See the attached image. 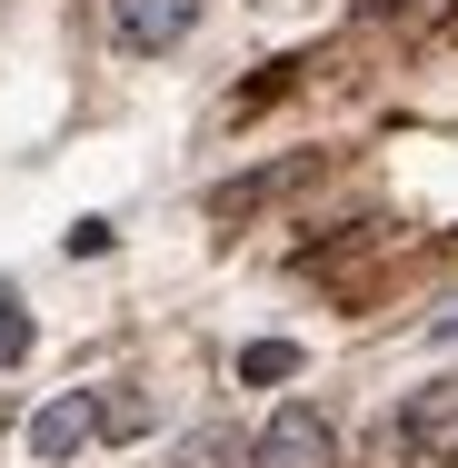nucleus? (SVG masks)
Returning <instances> with one entry per match:
<instances>
[{
	"label": "nucleus",
	"instance_id": "4",
	"mask_svg": "<svg viewBox=\"0 0 458 468\" xmlns=\"http://www.w3.org/2000/svg\"><path fill=\"white\" fill-rule=\"evenodd\" d=\"M199 10H209V0H110V40H120L130 60H160V50L189 40Z\"/></svg>",
	"mask_w": 458,
	"mask_h": 468
},
{
	"label": "nucleus",
	"instance_id": "3",
	"mask_svg": "<svg viewBox=\"0 0 458 468\" xmlns=\"http://www.w3.org/2000/svg\"><path fill=\"white\" fill-rule=\"evenodd\" d=\"M91 439H100V388H60V399L30 409V459L40 468H70Z\"/></svg>",
	"mask_w": 458,
	"mask_h": 468
},
{
	"label": "nucleus",
	"instance_id": "1",
	"mask_svg": "<svg viewBox=\"0 0 458 468\" xmlns=\"http://www.w3.org/2000/svg\"><path fill=\"white\" fill-rule=\"evenodd\" d=\"M250 468H339V429L309 399H289V409H270V429L250 439Z\"/></svg>",
	"mask_w": 458,
	"mask_h": 468
},
{
	"label": "nucleus",
	"instance_id": "2",
	"mask_svg": "<svg viewBox=\"0 0 458 468\" xmlns=\"http://www.w3.org/2000/svg\"><path fill=\"white\" fill-rule=\"evenodd\" d=\"M399 459L409 468H458V378L419 388V399L399 409Z\"/></svg>",
	"mask_w": 458,
	"mask_h": 468
},
{
	"label": "nucleus",
	"instance_id": "6",
	"mask_svg": "<svg viewBox=\"0 0 458 468\" xmlns=\"http://www.w3.org/2000/svg\"><path fill=\"white\" fill-rule=\"evenodd\" d=\"M449 339H458V309H449V319H439V349H449Z\"/></svg>",
	"mask_w": 458,
	"mask_h": 468
},
{
	"label": "nucleus",
	"instance_id": "5",
	"mask_svg": "<svg viewBox=\"0 0 458 468\" xmlns=\"http://www.w3.org/2000/svg\"><path fill=\"white\" fill-rule=\"evenodd\" d=\"M289 369H299L289 339H250V349H240V378H250V388H260V378H289Z\"/></svg>",
	"mask_w": 458,
	"mask_h": 468
}]
</instances>
